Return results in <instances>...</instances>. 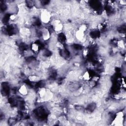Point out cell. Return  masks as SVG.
Instances as JSON below:
<instances>
[{
  "label": "cell",
  "mask_w": 126,
  "mask_h": 126,
  "mask_svg": "<svg viewBox=\"0 0 126 126\" xmlns=\"http://www.w3.org/2000/svg\"><path fill=\"white\" fill-rule=\"evenodd\" d=\"M40 19L42 23L44 24L48 23L51 19V13L50 11L47 9H43L40 13Z\"/></svg>",
  "instance_id": "6da1fadb"
},
{
  "label": "cell",
  "mask_w": 126,
  "mask_h": 126,
  "mask_svg": "<svg viewBox=\"0 0 126 126\" xmlns=\"http://www.w3.org/2000/svg\"><path fill=\"white\" fill-rule=\"evenodd\" d=\"M19 92L21 95L26 96L28 93V90L27 88V86L25 85H22L19 89Z\"/></svg>",
  "instance_id": "7a4b0ae2"
},
{
  "label": "cell",
  "mask_w": 126,
  "mask_h": 126,
  "mask_svg": "<svg viewBox=\"0 0 126 126\" xmlns=\"http://www.w3.org/2000/svg\"><path fill=\"white\" fill-rule=\"evenodd\" d=\"M31 49L32 50L35 52V53H37L39 52V45L36 43H34L32 44L31 46Z\"/></svg>",
  "instance_id": "3957f363"
},
{
  "label": "cell",
  "mask_w": 126,
  "mask_h": 126,
  "mask_svg": "<svg viewBox=\"0 0 126 126\" xmlns=\"http://www.w3.org/2000/svg\"><path fill=\"white\" fill-rule=\"evenodd\" d=\"M82 77L84 80H85L86 81H89L90 80V78H91V76L90 75V74L89 72L86 71Z\"/></svg>",
  "instance_id": "277c9868"
}]
</instances>
